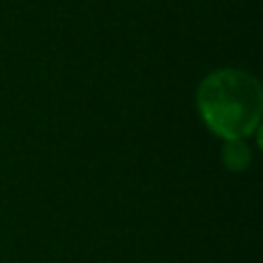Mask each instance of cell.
<instances>
[{"label":"cell","instance_id":"1","mask_svg":"<svg viewBox=\"0 0 263 263\" xmlns=\"http://www.w3.org/2000/svg\"><path fill=\"white\" fill-rule=\"evenodd\" d=\"M196 111L205 127L222 141L250 139L261 127L263 86L247 69L219 67L201 79Z\"/></svg>","mask_w":263,"mask_h":263},{"label":"cell","instance_id":"2","mask_svg":"<svg viewBox=\"0 0 263 263\" xmlns=\"http://www.w3.org/2000/svg\"><path fill=\"white\" fill-rule=\"evenodd\" d=\"M222 164L233 173H242L252 166V148L247 139H229L222 145Z\"/></svg>","mask_w":263,"mask_h":263}]
</instances>
